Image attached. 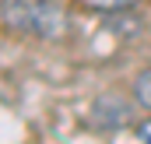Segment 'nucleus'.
Listing matches in <instances>:
<instances>
[{
	"mask_svg": "<svg viewBox=\"0 0 151 144\" xmlns=\"http://www.w3.org/2000/svg\"><path fill=\"white\" fill-rule=\"evenodd\" d=\"M4 25L39 39H56L63 28V11L53 0H4Z\"/></svg>",
	"mask_w": 151,
	"mask_h": 144,
	"instance_id": "nucleus-1",
	"label": "nucleus"
},
{
	"mask_svg": "<svg viewBox=\"0 0 151 144\" xmlns=\"http://www.w3.org/2000/svg\"><path fill=\"white\" fill-rule=\"evenodd\" d=\"M141 0H77V7L91 11V14H102V18H113V14H127L134 11Z\"/></svg>",
	"mask_w": 151,
	"mask_h": 144,
	"instance_id": "nucleus-2",
	"label": "nucleus"
},
{
	"mask_svg": "<svg viewBox=\"0 0 151 144\" xmlns=\"http://www.w3.org/2000/svg\"><path fill=\"white\" fill-rule=\"evenodd\" d=\"M130 91H134V102L137 106H144L151 112V67L134 74V81H130Z\"/></svg>",
	"mask_w": 151,
	"mask_h": 144,
	"instance_id": "nucleus-3",
	"label": "nucleus"
},
{
	"mask_svg": "<svg viewBox=\"0 0 151 144\" xmlns=\"http://www.w3.org/2000/svg\"><path fill=\"white\" fill-rule=\"evenodd\" d=\"M134 134H137V141H148L151 144V120H141V123L134 127Z\"/></svg>",
	"mask_w": 151,
	"mask_h": 144,
	"instance_id": "nucleus-4",
	"label": "nucleus"
}]
</instances>
